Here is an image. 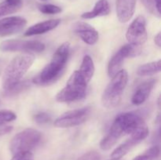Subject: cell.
Listing matches in <instances>:
<instances>
[{
  "instance_id": "9a60e30c",
  "label": "cell",
  "mask_w": 161,
  "mask_h": 160,
  "mask_svg": "<svg viewBox=\"0 0 161 160\" xmlns=\"http://www.w3.org/2000/svg\"><path fill=\"white\" fill-rule=\"evenodd\" d=\"M136 0H116V9L118 20L120 23H127L135 13Z\"/></svg>"
},
{
  "instance_id": "7c38bea8",
  "label": "cell",
  "mask_w": 161,
  "mask_h": 160,
  "mask_svg": "<svg viewBox=\"0 0 161 160\" xmlns=\"http://www.w3.org/2000/svg\"><path fill=\"white\" fill-rule=\"evenodd\" d=\"M27 20L22 17H9L0 20V36L14 35L24 29Z\"/></svg>"
},
{
  "instance_id": "2e32d148",
  "label": "cell",
  "mask_w": 161,
  "mask_h": 160,
  "mask_svg": "<svg viewBox=\"0 0 161 160\" xmlns=\"http://www.w3.org/2000/svg\"><path fill=\"white\" fill-rule=\"evenodd\" d=\"M61 24L60 19H50L45 21L39 22L28 28L25 32V36H32L42 35L55 29Z\"/></svg>"
},
{
  "instance_id": "277c9868",
  "label": "cell",
  "mask_w": 161,
  "mask_h": 160,
  "mask_svg": "<svg viewBox=\"0 0 161 160\" xmlns=\"http://www.w3.org/2000/svg\"><path fill=\"white\" fill-rule=\"evenodd\" d=\"M88 83L78 70L75 71L55 99L60 103H71L82 100L86 96Z\"/></svg>"
},
{
  "instance_id": "484cf974",
  "label": "cell",
  "mask_w": 161,
  "mask_h": 160,
  "mask_svg": "<svg viewBox=\"0 0 161 160\" xmlns=\"http://www.w3.org/2000/svg\"><path fill=\"white\" fill-rule=\"evenodd\" d=\"M77 160H101V155L96 151H91L80 156Z\"/></svg>"
},
{
  "instance_id": "ac0fdd59",
  "label": "cell",
  "mask_w": 161,
  "mask_h": 160,
  "mask_svg": "<svg viewBox=\"0 0 161 160\" xmlns=\"http://www.w3.org/2000/svg\"><path fill=\"white\" fill-rule=\"evenodd\" d=\"M110 7L107 0H98L94 5L92 10L83 13L81 17L83 19H93L97 17H104L108 15Z\"/></svg>"
},
{
  "instance_id": "7a4b0ae2",
  "label": "cell",
  "mask_w": 161,
  "mask_h": 160,
  "mask_svg": "<svg viewBox=\"0 0 161 160\" xmlns=\"http://www.w3.org/2000/svg\"><path fill=\"white\" fill-rule=\"evenodd\" d=\"M35 61V56L30 53L16 56L5 68L2 77V86L5 92L17 86Z\"/></svg>"
},
{
  "instance_id": "4316f807",
  "label": "cell",
  "mask_w": 161,
  "mask_h": 160,
  "mask_svg": "<svg viewBox=\"0 0 161 160\" xmlns=\"http://www.w3.org/2000/svg\"><path fill=\"white\" fill-rule=\"evenodd\" d=\"M51 119L50 116L46 112H39L34 116L35 122L39 124H44L49 122Z\"/></svg>"
},
{
  "instance_id": "3957f363",
  "label": "cell",
  "mask_w": 161,
  "mask_h": 160,
  "mask_svg": "<svg viewBox=\"0 0 161 160\" xmlns=\"http://www.w3.org/2000/svg\"><path fill=\"white\" fill-rule=\"evenodd\" d=\"M128 83V73L124 69L112 77L102 96V104L105 108L113 109L120 104L125 88Z\"/></svg>"
},
{
  "instance_id": "8992f818",
  "label": "cell",
  "mask_w": 161,
  "mask_h": 160,
  "mask_svg": "<svg viewBox=\"0 0 161 160\" xmlns=\"http://www.w3.org/2000/svg\"><path fill=\"white\" fill-rule=\"evenodd\" d=\"M91 113V107L72 110L64 113L54 121V126L58 128H70L81 125L86 122Z\"/></svg>"
},
{
  "instance_id": "4fadbf2b",
  "label": "cell",
  "mask_w": 161,
  "mask_h": 160,
  "mask_svg": "<svg viewBox=\"0 0 161 160\" xmlns=\"http://www.w3.org/2000/svg\"><path fill=\"white\" fill-rule=\"evenodd\" d=\"M73 31L87 45H94L99 38L97 30L85 22H76L73 25Z\"/></svg>"
},
{
  "instance_id": "603a6c76",
  "label": "cell",
  "mask_w": 161,
  "mask_h": 160,
  "mask_svg": "<svg viewBox=\"0 0 161 160\" xmlns=\"http://www.w3.org/2000/svg\"><path fill=\"white\" fill-rule=\"evenodd\" d=\"M38 9L45 14H58L62 11L61 7L53 4H38Z\"/></svg>"
},
{
  "instance_id": "30bf717a",
  "label": "cell",
  "mask_w": 161,
  "mask_h": 160,
  "mask_svg": "<svg viewBox=\"0 0 161 160\" xmlns=\"http://www.w3.org/2000/svg\"><path fill=\"white\" fill-rule=\"evenodd\" d=\"M146 21L143 16H138L133 20L126 32V39L129 44L141 46L147 40Z\"/></svg>"
},
{
  "instance_id": "e0dca14e",
  "label": "cell",
  "mask_w": 161,
  "mask_h": 160,
  "mask_svg": "<svg viewBox=\"0 0 161 160\" xmlns=\"http://www.w3.org/2000/svg\"><path fill=\"white\" fill-rule=\"evenodd\" d=\"M124 136L122 132L119 130V126L115 122H113L111 128L108 130V133L105 135V137L102 140L100 143V147L102 150H109L117 143L119 138Z\"/></svg>"
},
{
  "instance_id": "d4e9b609",
  "label": "cell",
  "mask_w": 161,
  "mask_h": 160,
  "mask_svg": "<svg viewBox=\"0 0 161 160\" xmlns=\"http://www.w3.org/2000/svg\"><path fill=\"white\" fill-rule=\"evenodd\" d=\"M141 1L143 3L145 7H146V9L149 13H151L152 14H153V15L157 16L158 17H160V14L157 12V8H156L155 0H141Z\"/></svg>"
},
{
  "instance_id": "9c48e42d",
  "label": "cell",
  "mask_w": 161,
  "mask_h": 160,
  "mask_svg": "<svg viewBox=\"0 0 161 160\" xmlns=\"http://www.w3.org/2000/svg\"><path fill=\"white\" fill-rule=\"evenodd\" d=\"M45 48V44L36 40L6 39L0 43V50L3 52L24 51L41 53Z\"/></svg>"
},
{
  "instance_id": "f546056e",
  "label": "cell",
  "mask_w": 161,
  "mask_h": 160,
  "mask_svg": "<svg viewBox=\"0 0 161 160\" xmlns=\"http://www.w3.org/2000/svg\"><path fill=\"white\" fill-rule=\"evenodd\" d=\"M154 42H155L156 45L158 47L161 46V33L160 31H159L157 35L154 37Z\"/></svg>"
},
{
  "instance_id": "cb8c5ba5",
  "label": "cell",
  "mask_w": 161,
  "mask_h": 160,
  "mask_svg": "<svg viewBox=\"0 0 161 160\" xmlns=\"http://www.w3.org/2000/svg\"><path fill=\"white\" fill-rule=\"evenodd\" d=\"M17 119L15 113L9 110H2L0 111V125L10 122Z\"/></svg>"
},
{
  "instance_id": "1f68e13d",
  "label": "cell",
  "mask_w": 161,
  "mask_h": 160,
  "mask_svg": "<svg viewBox=\"0 0 161 160\" xmlns=\"http://www.w3.org/2000/svg\"><path fill=\"white\" fill-rule=\"evenodd\" d=\"M42 1H47V0H42Z\"/></svg>"
},
{
  "instance_id": "5b68a950",
  "label": "cell",
  "mask_w": 161,
  "mask_h": 160,
  "mask_svg": "<svg viewBox=\"0 0 161 160\" xmlns=\"http://www.w3.org/2000/svg\"><path fill=\"white\" fill-rule=\"evenodd\" d=\"M41 136L40 132L37 130L25 129L13 137L9 144V150L14 155L24 152H31L39 144Z\"/></svg>"
},
{
  "instance_id": "ffe728a7",
  "label": "cell",
  "mask_w": 161,
  "mask_h": 160,
  "mask_svg": "<svg viewBox=\"0 0 161 160\" xmlns=\"http://www.w3.org/2000/svg\"><path fill=\"white\" fill-rule=\"evenodd\" d=\"M22 6V0H4L0 3V17L17 12Z\"/></svg>"
},
{
  "instance_id": "83f0119b",
  "label": "cell",
  "mask_w": 161,
  "mask_h": 160,
  "mask_svg": "<svg viewBox=\"0 0 161 160\" xmlns=\"http://www.w3.org/2000/svg\"><path fill=\"white\" fill-rule=\"evenodd\" d=\"M11 160H34V158L31 152H24L14 155Z\"/></svg>"
},
{
  "instance_id": "6da1fadb",
  "label": "cell",
  "mask_w": 161,
  "mask_h": 160,
  "mask_svg": "<svg viewBox=\"0 0 161 160\" xmlns=\"http://www.w3.org/2000/svg\"><path fill=\"white\" fill-rule=\"evenodd\" d=\"M70 54V43L61 44L53 53L50 62L35 76L32 83L38 86H47L53 84L63 75Z\"/></svg>"
},
{
  "instance_id": "f1b7e54d",
  "label": "cell",
  "mask_w": 161,
  "mask_h": 160,
  "mask_svg": "<svg viewBox=\"0 0 161 160\" xmlns=\"http://www.w3.org/2000/svg\"><path fill=\"white\" fill-rule=\"evenodd\" d=\"M12 130L13 127L10 125H0V136H3L10 133Z\"/></svg>"
},
{
  "instance_id": "8fae6325",
  "label": "cell",
  "mask_w": 161,
  "mask_h": 160,
  "mask_svg": "<svg viewBox=\"0 0 161 160\" xmlns=\"http://www.w3.org/2000/svg\"><path fill=\"white\" fill-rule=\"evenodd\" d=\"M149 135V128L148 126L144 127L138 130L135 133L130 134V137L121 144L119 147H116L113 153L111 154V158L114 160L119 159L127 155L134 147L139 144L140 142L146 139Z\"/></svg>"
},
{
  "instance_id": "44dd1931",
  "label": "cell",
  "mask_w": 161,
  "mask_h": 160,
  "mask_svg": "<svg viewBox=\"0 0 161 160\" xmlns=\"http://www.w3.org/2000/svg\"><path fill=\"white\" fill-rule=\"evenodd\" d=\"M161 70V61L158 60L156 61L146 63L138 67L137 74L140 76H149L159 73Z\"/></svg>"
},
{
  "instance_id": "7402d4cb",
  "label": "cell",
  "mask_w": 161,
  "mask_h": 160,
  "mask_svg": "<svg viewBox=\"0 0 161 160\" xmlns=\"http://www.w3.org/2000/svg\"><path fill=\"white\" fill-rule=\"evenodd\" d=\"M160 155V147L159 146H153L146 151L142 155H138L133 160H156Z\"/></svg>"
},
{
  "instance_id": "52a82bcc",
  "label": "cell",
  "mask_w": 161,
  "mask_h": 160,
  "mask_svg": "<svg viewBox=\"0 0 161 160\" xmlns=\"http://www.w3.org/2000/svg\"><path fill=\"white\" fill-rule=\"evenodd\" d=\"M141 53V46L126 44L123 45L109 61L108 64V75L110 78L114 76L122 69L124 61L128 57L138 56Z\"/></svg>"
},
{
  "instance_id": "ba28073f",
  "label": "cell",
  "mask_w": 161,
  "mask_h": 160,
  "mask_svg": "<svg viewBox=\"0 0 161 160\" xmlns=\"http://www.w3.org/2000/svg\"><path fill=\"white\" fill-rule=\"evenodd\" d=\"M114 122L117 124L124 136L132 134L138 130L147 126L142 116L134 111L121 113L116 118Z\"/></svg>"
},
{
  "instance_id": "d6986e66",
  "label": "cell",
  "mask_w": 161,
  "mask_h": 160,
  "mask_svg": "<svg viewBox=\"0 0 161 160\" xmlns=\"http://www.w3.org/2000/svg\"><path fill=\"white\" fill-rule=\"evenodd\" d=\"M78 72L83 76V78L90 83L92 77L94 76V72H95V67H94V61L92 58L89 55H85L82 61V64L80 65V69Z\"/></svg>"
},
{
  "instance_id": "5bb4252c",
  "label": "cell",
  "mask_w": 161,
  "mask_h": 160,
  "mask_svg": "<svg viewBox=\"0 0 161 160\" xmlns=\"http://www.w3.org/2000/svg\"><path fill=\"white\" fill-rule=\"evenodd\" d=\"M156 78H150L138 85L131 97V103L134 105H141L146 101L150 95L154 86L157 84Z\"/></svg>"
},
{
  "instance_id": "4dcf8cb0",
  "label": "cell",
  "mask_w": 161,
  "mask_h": 160,
  "mask_svg": "<svg viewBox=\"0 0 161 160\" xmlns=\"http://www.w3.org/2000/svg\"><path fill=\"white\" fill-rule=\"evenodd\" d=\"M155 4L157 12L160 14V0H155Z\"/></svg>"
}]
</instances>
